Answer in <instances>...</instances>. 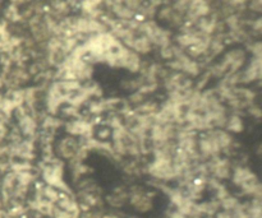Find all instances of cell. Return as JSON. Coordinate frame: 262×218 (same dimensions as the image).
Returning a JSON list of instances; mask_svg holds the SVG:
<instances>
[{
  "label": "cell",
  "mask_w": 262,
  "mask_h": 218,
  "mask_svg": "<svg viewBox=\"0 0 262 218\" xmlns=\"http://www.w3.org/2000/svg\"><path fill=\"white\" fill-rule=\"evenodd\" d=\"M79 147H81V143H79V140L77 138L71 137V135H68L66 138H61V139L58 140L56 148L54 150V152L56 155L55 157H59V160L60 158L72 160L76 156V153L78 152Z\"/></svg>",
  "instance_id": "6da1fadb"
},
{
  "label": "cell",
  "mask_w": 262,
  "mask_h": 218,
  "mask_svg": "<svg viewBox=\"0 0 262 218\" xmlns=\"http://www.w3.org/2000/svg\"><path fill=\"white\" fill-rule=\"evenodd\" d=\"M18 129L25 139L36 140L37 137V122L31 115H25L20 120H18Z\"/></svg>",
  "instance_id": "7a4b0ae2"
},
{
  "label": "cell",
  "mask_w": 262,
  "mask_h": 218,
  "mask_svg": "<svg viewBox=\"0 0 262 218\" xmlns=\"http://www.w3.org/2000/svg\"><path fill=\"white\" fill-rule=\"evenodd\" d=\"M261 58H253L251 60L250 65L246 68V70L241 71V83L248 84L253 83L256 81L261 79Z\"/></svg>",
  "instance_id": "3957f363"
},
{
  "label": "cell",
  "mask_w": 262,
  "mask_h": 218,
  "mask_svg": "<svg viewBox=\"0 0 262 218\" xmlns=\"http://www.w3.org/2000/svg\"><path fill=\"white\" fill-rule=\"evenodd\" d=\"M105 202L107 206L114 209L123 208L128 202V191L125 190L124 186H118L112 194L105 197Z\"/></svg>",
  "instance_id": "277c9868"
},
{
  "label": "cell",
  "mask_w": 262,
  "mask_h": 218,
  "mask_svg": "<svg viewBox=\"0 0 262 218\" xmlns=\"http://www.w3.org/2000/svg\"><path fill=\"white\" fill-rule=\"evenodd\" d=\"M141 63H142V60H141L138 54H136L130 49H125L124 54L122 56V68L128 69L130 73H138L141 68Z\"/></svg>",
  "instance_id": "5b68a950"
},
{
  "label": "cell",
  "mask_w": 262,
  "mask_h": 218,
  "mask_svg": "<svg viewBox=\"0 0 262 218\" xmlns=\"http://www.w3.org/2000/svg\"><path fill=\"white\" fill-rule=\"evenodd\" d=\"M212 135H214L215 140H216L217 146H219L222 152L228 153L233 148V137L227 132V130L222 129H214L211 130Z\"/></svg>",
  "instance_id": "8992f818"
},
{
  "label": "cell",
  "mask_w": 262,
  "mask_h": 218,
  "mask_svg": "<svg viewBox=\"0 0 262 218\" xmlns=\"http://www.w3.org/2000/svg\"><path fill=\"white\" fill-rule=\"evenodd\" d=\"M197 208H199V212L202 218L215 217V214L220 211V202L216 201L215 198H212L210 199V201L197 203Z\"/></svg>",
  "instance_id": "52a82bcc"
},
{
  "label": "cell",
  "mask_w": 262,
  "mask_h": 218,
  "mask_svg": "<svg viewBox=\"0 0 262 218\" xmlns=\"http://www.w3.org/2000/svg\"><path fill=\"white\" fill-rule=\"evenodd\" d=\"M130 50H133L138 55H146V54H148L152 50V43L150 42V40L146 36L140 35L135 40V43H133Z\"/></svg>",
  "instance_id": "ba28073f"
},
{
  "label": "cell",
  "mask_w": 262,
  "mask_h": 218,
  "mask_svg": "<svg viewBox=\"0 0 262 218\" xmlns=\"http://www.w3.org/2000/svg\"><path fill=\"white\" fill-rule=\"evenodd\" d=\"M252 170L247 166H238V167L233 168L232 171V181L234 183V185H237L238 188L241 186V184L246 180L250 175H252Z\"/></svg>",
  "instance_id": "9c48e42d"
},
{
  "label": "cell",
  "mask_w": 262,
  "mask_h": 218,
  "mask_svg": "<svg viewBox=\"0 0 262 218\" xmlns=\"http://www.w3.org/2000/svg\"><path fill=\"white\" fill-rule=\"evenodd\" d=\"M227 127L228 132H232L238 134V133H242L245 130V123H243V119L237 114H233L230 116H228L227 119Z\"/></svg>",
  "instance_id": "30bf717a"
},
{
  "label": "cell",
  "mask_w": 262,
  "mask_h": 218,
  "mask_svg": "<svg viewBox=\"0 0 262 218\" xmlns=\"http://www.w3.org/2000/svg\"><path fill=\"white\" fill-rule=\"evenodd\" d=\"M4 19L7 20V22H10V23H18L20 22L22 19V15H20L19 13V9H18V5L15 4V3H12L10 5H8L7 8H5L4 10Z\"/></svg>",
  "instance_id": "8fae6325"
},
{
  "label": "cell",
  "mask_w": 262,
  "mask_h": 218,
  "mask_svg": "<svg viewBox=\"0 0 262 218\" xmlns=\"http://www.w3.org/2000/svg\"><path fill=\"white\" fill-rule=\"evenodd\" d=\"M239 199L230 194V196H228L227 198L223 199V201L220 202V208H222V211L229 212L230 213V212H233L238 206H239Z\"/></svg>",
  "instance_id": "7c38bea8"
},
{
  "label": "cell",
  "mask_w": 262,
  "mask_h": 218,
  "mask_svg": "<svg viewBox=\"0 0 262 218\" xmlns=\"http://www.w3.org/2000/svg\"><path fill=\"white\" fill-rule=\"evenodd\" d=\"M182 73L191 77H199L200 73H201V64H200L197 60H193V59H192V60L184 66Z\"/></svg>",
  "instance_id": "4fadbf2b"
},
{
  "label": "cell",
  "mask_w": 262,
  "mask_h": 218,
  "mask_svg": "<svg viewBox=\"0 0 262 218\" xmlns=\"http://www.w3.org/2000/svg\"><path fill=\"white\" fill-rule=\"evenodd\" d=\"M105 110L104 100H97V101H92L89 104V112L94 116H100Z\"/></svg>",
  "instance_id": "5bb4252c"
},
{
  "label": "cell",
  "mask_w": 262,
  "mask_h": 218,
  "mask_svg": "<svg viewBox=\"0 0 262 218\" xmlns=\"http://www.w3.org/2000/svg\"><path fill=\"white\" fill-rule=\"evenodd\" d=\"M94 135H96L94 138L96 140H99V142H107V139L112 137V129L109 127H101L99 128V130H96L94 133Z\"/></svg>",
  "instance_id": "9a60e30c"
},
{
  "label": "cell",
  "mask_w": 262,
  "mask_h": 218,
  "mask_svg": "<svg viewBox=\"0 0 262 218\" xmlns=\"http://www.w3.org/2000/svg\"><path fill=\"white\" fill-rule=\"evenodd\" d=\"M127 101H128V104H129V106L137 107L146 101V96H143L142 93H140L138 91H136V92H132V93L129 94V97H128Z\"/></svg>",
  "instance_id": "2e32d148"
},
{
  "label": "cell",
  "mask_w": 262,
  "mask_h": 218,
  "mask_svg": "<svg viewBox=\"0 0 262 218\" xmlns=\"http://www.w3.org/2000/svg\"><path fill=\"white\" fill-rule=\"evenodd\" d=\"M120 87H122L123 89H125V91L130 92H136L140 88L137 79H125V81H123L122 83H120Z\"/></svg>",
  "instance_id": "e0dca14e"
},
{
  "label": "cell",
  "mask_w": 262,
  "mask_h": 218,
  "mask_svg": "<svg viewBox=\"0 0 262 218\" xmlns=\"http://www.w3.org/2000/svg\"><path fill=\"white\" fill-rule=\"evenodd\" d=\"M171 14H173V8H171V5H165V7H163L160 10H159L158 17L160 18V19L168 20L169 22Z\"/></svg>",
  "instance_id": "ac0fdd59"
},
{
  "label": "cell",
  "mask_w": 262,
  "mask_h": 218,
  "mask_svg": "<svg viewBox=\"0 0 262 218\" xmlns=\"http://www.w3.org/2000/svg\"><path fill=\"white\" fill-rule=\"evenodd\" d=\"M228 196H230V193H229V190L227 189V186H225L224 184H220L219 188L215 190V199L219 202H222L223 199L227 198Z\"/></svg>",
  "instance_id": "d6986e66"
},
{
  "label": "cell",
  "mask_w": 262,
  "mask_h": 218,
  "mask_svg": "<svg viewBox=\"0 0 262 218\" xmlns=\"http://www.w3.org/2000/svg\"><path fill=\"white\" fill-rule=\"evenodd\" d=\"M102 216H104L102 209H94V211L82 212L78 218H101Z\"/></svg>",
  "instance_id": "ffe728a7"
},
{
  "label": "cell",
  "mask_w": 262,
  "mask_h": 218,
  "mask_svg": "<svg viewBox=\"0 0 262 218\" xmlns=\"http://www.w3.org/2000/svg\"><path fill=\"white\" fill-rule=\"evenodd\" d=\"M160 55L161 58L165 59V60H170L174 59V51H173V45L165 46V47L160 49Z\"/></svg>",
  "instance_id": "44dd1931"
},
{
  "label": "cell",
  "mask_w": 262,
  "mask_h": 218,
  "mask_svg": "<svg viewBox=\"0 0 262 218\" xmlns=\"http://www.w3.org/2000/svg\"><path fill=\"white\" fill-rule=\"evenodd\" d=\"M210 77H211V74H210L209 70H207L205 74H202L201 79H200V81L197 82L196 88H194V89H196V91H199V92H201L202 89H204V87L207 84V82L210 81Z\"/></svg>",
  "instance_id": "7402d4cb"
},
{
  "label": "cell",
  "mask_w": 262,
  "mask_h": 218,
  "mask_svg": "<svg viewBox=\"0 0 262 218\" xmlns=\"http://www.w3.org/2000/svg\"><path fill=\"white\" fill-rule=\"evenodd\" d=\"M248 50L252 53L253 58H261V54H262V43L260 41H257V42L252 43V45L248 46Z\"/></svg>",
  "instance_id": "603a6c76"
},
{
  "label": "cell",
  "mask_w": 262,
  "mask_h": 218,
  "mask_svg": "<svg viewBox=\"0 0 262 218\" xmlns=\"http://www.w3.org/2000/svg\"><path fill=\"white\" fill-rule=\"evenodd\" d=\"M248 114L252 115L255 119H260L262 112H261V107L257 106V105H251L250 107H248Z\"/></svg>",
  "instance_id": "cb8c5ba5"
},
{
  "label": "cell",
  "mask_w": 262,
  "mask_h": 218,
  "mask_svg": "<svg viewBox=\"0 0 262 218\" xmlns=\"http://www.w3.org/2000/svg\"><path fill=\"white\" fill-rule=\"evenodd\" d=\"M248 8H250V9L252 10V12L261 13V10H262V2H260V0H258V2H252L250 5H248Z\"/></svg>",
  "instance_id": "d4e9b609"
},
{
  "label": "cell",
  "mask_w": 262,
  "mask_h": 218,
  "mask_svg": "<svg viewBox=\"0 0 262 218\" xmlns=\"http://www.w3.org/2000/svg\"><path fill=\"white\" fill-rule=\"evenodd\" d=\"M165 218H186V217H184L182 213H179L177 209L173 208V209H169V211L166 212Z\"/></svg>",
  "instance_id": "484cf974"
},
{
  "label": "cell",
  "mask_w": 262,
  "mask_h": 218,
  "mask_svg": "<svg viewBox=\"0 0 262 218\" xmlns=\"http://www.w3.org/2000/svg\"><path fill=\"white\" fill-rule=\"evenodd\" d=\"M262 28V18L258 17L257 19L252 20V30L257 31V32H260Z\"/></svg>",
  "instance_id": "4316f807"
},
{
  "label": "cell",
  "mask_w": 262,
  "mask_h": 218,
  "mask_svg": "<svg viewBox=\"0 0 262 218\" xmlns=\"http://www.w3.org/2000/svg\"><path fill=\"white\" fill-rule=\"evenodd\" d=\"M101 218H125L122 212H112V213H104Z\"/></svg>",
  "instance_id": "83f0119b"
},
{
  "label": "cell",
  "mask_w": 262,
  "mask_h": 218,
  "mask_svg": "<svg viewBox=\"0 0 262 218\" xmlns=\"http://www.w3.org/2000/svg\"><path fill=\"white\" fill-rule=\"evenodd\" d=\"M214 218H233L232 214L229 212H225V211H219L216 214H215Z\"/></svg>",
  "instance_id": "f1b7e54d"
},
{
  "label": "cell",
  "mask_w": 262,
  "mask_h": 218,
  "mask_svg": "<svg viewBox=\"0 0 262 218\" xmlns=\"http://www.w3.org/2000/svg\"><path fill=\"white\" fill-rule=\"evenodd\" d=\"M125 218H140L138 216H129V217H125Z\"/></svg>",
  "instance_id": "f546056e"
},
{
  "label": "cell",
  "mask_w": 262,
  "mask_h": 218,
  "mask_svg": "<svg viewBox=\"0 0 262 218\" xmlns=\"http://www.w3.org/2000/svg\"><path fill=\"white\" fill-rule=\"evenodd\" d=\"M206 218H214V217H206Z\"/></svg>",
  "instance_id": "4dcf8cb0"
}]
</instances>
